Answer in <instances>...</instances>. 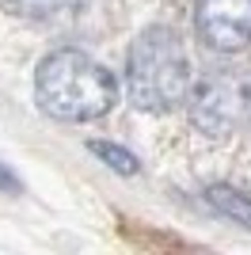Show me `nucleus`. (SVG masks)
I'll list each match as a JSON object with an SVG mask.
<instances>
[{"label": "nucleus", "mask_w": 251, "mask_h": 255, "mask_svg": "<svg viewBox=\"0 0 251 255\" xmlns=\"http://www.w3.org/2000/svg\"><path fill=\"white\" fill-rule=\"evenodd\" d=\"M42 111L57 122H92L115 103V76L84 50H53L34 76Z\"/></svg>", "instance_id": "1"}, {"label": "nucleus", "mask_w": 251, "mask_h": 255, "mask_svg": "<svg viewBox=\"0 0 251 255\" xmlns=\"http://www.w3.org/2000/svg\"><path fill=\"white\" fill-rule=\"evenodd\" d=\"M190 61L171 27H148L129 46V99L141 111H171L187 99Z\"/></svg>", "instance_id": "2"}, {"label": "nucleus", "mask_w": 251, "mask_h": 255, "mask_svg": "<svg viewBox=\"0 0 251 255\" xmlns=\"http://www.w3.org/2000/svg\"><path fill=\"white\" fill-rule=\"evenodd\" d=\"M251 115V80L244 73H213L190 96V122L209 137H229Z\"/></svg>", "instance_id": "3"}, {"label": "nucleus", "mask_w": 251, "mask_h": 255, "mask_svg": "<svg viewBox=\"0 0 251 255\" xmlns=\"http://www.w3.org/2000/svg\"><path fill=\"white\" fill-rule=\"evenodd\" d=\"M198 34L221 53L251 46V0H198Z\"/></svg>", "instance_id": "4"}, {"label": "nucleus", "mask_w": 251, "mask_h": 255, "mask_svg": "<svg viewBox=\"0 0 251 255\" xmlns=\"http://www.w3.org/2000/svg\"><path fill=\"white\" fill-rule=\"evenodd\" d=\"M92 0H4V8L11 15H23V19L34 23H73Z\"/></svg>", "instance_id": "5"}, {"label": "nucleus", "mask_w": 251, "mask_h": 255, "mask_svg": "<svg viewBox=\"0 0 251 255\" xmlns=\"http://www.w3.org/2000/svg\"><path fill=\"white\" fill-rule=\"evenodd\" d=\"M209 206L213 210H221L225 217H232L236 225H244V229H251V198L244 191H236V187H225V183H217V187H209Z\"/></svg>", "instance_id": "6"}, {"label": "nucleus", "mask_w": 251, "mask_h": 255, "mask_svg": "<svg viewBox=\"0 0 251 255\" xmlns=\"http://www.w3.org/2000/svg\"><path fill=\"white\" fill-rule=\"evenodd\" d=\"M88 149L103 160V164H111L115 171H122V175H133V171H137V156H133V152H126L122 145H111V141H92Z\"/></svg>", "instance_id": "7"}, {"label": "nucleus", "mask_w": 251, "mask_h": 255, "mask_svg": "<svg viewBox=\"0 0 251 255\" xmlns=\"http://www.w3.org/2000/svg\"><path fill=\"white\" fill-rule=\"evenodd\" d=\"M0 191H8V194H15V191H19V179H15V175H11V171L4 168V164H0Z\"/></svg>", "instance_id": "8"}]
</instances>
